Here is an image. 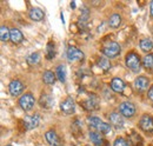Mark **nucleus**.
Masks as SVG:
<instances>
[{
	"mask_svg": "<svg viewBox=\"0 0 153 146\" xmlns=\"http://www.w3.org/2000/svg\"><path fill=\"white\" fill-rule=\"evenodd\" d=\"M30 18L34 21H41L44 19V12L40 8H32L30 11Z\"/></svg>",
	"mask_w": 153,
	"mask_h": 146,
	"instance_id": "obj_18",
	"label": "nucleus"
},
{
	"mask_svg": "<svg viewBox=\"0 0 153 146\" xmlns=\"http://www.w3.org/2000/svg\"><path fill=\"white\" fill-rule=\"evenodd\" d=\"M8 90H10V93L12 94V95H19L20 93L22 92L24 90V84L18 80V79H16V80H12L11 83H10V85H8Z\"/></svg>",
	"mask_w": 153,
	"mask_h": 146,
	"instance_id": "obj_11",
	"label": "nucleus"
},
{
	"mask_svg": "<svg viewBox=\"0 0 153 146\" xmlns=\"http://www.w3.org/2000/svg\"><path fill=\"white\" fill-rule=\"evenodd\" d=\"M60 109H61V111H62L65 114H71V113H73V112H74V109H76L74 100H73L71 97L66 98V99L61 103Z\"/></svg>",
	"mask_w": 153,
	"mask_h": 146,
	"instance_id": "obj_7",
	"label": "nucleus"
},
{
	"mask_svg": "<svg viewBox=\"0 0 153 146\" xmlns=\"http://www.w3.org/2000/svg\"><path fill=\"white\" fill-rule=\"evenodd\" d=\"M143 65L147 70H153V54H147L143 58Z\"/></svg>",
	"mask_w": 153,
	"mask_h": 146,
	"instance_id": "obj_25",
	"label": "nucleus"
},
{
	"mask_svg": "<svg viewBox=\"0 0 153 146\" xmlns=\"http://www.w3.org/2000/svg\"><path fill=\"white\" fill-rule=\"evenodd\" d=\"M11 40L13 44H20L24 40V36H22L21 31L18 28H12L11 30Z\"/></svg>",
	"mask_w": 153,
	"mask_h": 146,
	"instance_id": "obj_17",
	"label": "nucleus"
},
{
	"mask_svg": "<svg viewBox=\"0 0 153 146\" xmlns=\"http://www.w3.org/2000/svg\"><path fill=\"white\" fill-rule=\"evenodd\" d=\"M82 106L84 109L88 110V111H94L99 107V99L94 94H91L86 100L82 101Z\"/></svg>",
	"mask_w": 153,
	"mask_h": 146,
	"instance_id": "obj_6",
	"label": "nucleus"
},
{
	"mask_svg": "<svg viewBox=\"0 0 153 146\" xmlns=\"http://www.w3.org/2000/svg\"><path fill=\"white\" fill-rule=\"evenodd\" d=\"M24 124L27 130H33L39 125V115H26Z\"/></svg>",
	"mask_w": 153,
	"mask_h": 146,
	"instance_id": "obj_13",
	"label": "nucleus"
},
{
	"mask_svg": "<svg viewBox=\"0 0 153 146\" xmlns=\"http://www.w3.org/2000/svg\"><path fill=\"white\" fill-rule=\"evenodd\" d=\"M0 39L2 41H7L8 39H11V30L7 26H1V28H0Z\"/></svg>",
	"mask_w": 153,
	"mask_h": 146,
	"instance_id": "obj_24",
	"label": "nucleus"
},
{
	"mask_svg": "<svg viewBox=\"0 0 153 146\" xmlns=\"http://www.w3.org/2000/svg\"><path fill=\"white\" fill-rule=\"evenodd\" d=\"M98 66H99L101 70H104L105 72H107V71L111 70V63H110V60H108L107 58H105V57H100V58L98 59Z\"/></svg>",
	"mask_w": 153,
	"mask_h": 146,
	"instance_id": "obj_19",
	"label": "nucleus"
},
{
	"mask_svg": "<svg viewBox=\"0 0 153 146\" xmlns=\"http://www.w3.org/2000/svg\"><path fill=\"white\" fill-rule=\"evenodd\" d=\"M27 64L28 65H31V66H33V65H37L40 63V54L39 53H32V54H30L27 57Z\"/></svg>",
	"mask_w": 153,
	"mask_h": 146,
	"instance_id": "obj_27",
	"label": "nucleus"
},
{
	"mask_svg": "<svg viewBox=\"0 0 153 146\" xmlns=\"http://www.w3.org/2000/svg\"><path fill=\"white\" fill-rule=\"evenodd\" d=\"M90 139L96 146H105L107 144V142L105 140V138L100 132H96V131L90 132Z\"/></svg>",
	"mask_w": 153,
	"mask_h": 146,
	"instance_id": "obj_12",
	"label": "nucleus"
},
{
	"mask_svg": "<svg viewBox=\"0 0 153 146\" xmlns=\"http://www.w3.org/2000/svg\"><path fill=\"white\" fill-rule=\"evenodd\" d=\"M140 48L144 51V52H150L153 48V41L151 39H143L140 41Z\"/></svg>",
	"mask_w": 153,
	"mask_h": 146,
	"instance_id": "obj_21",
	"label": "nucleus"
},
{
	"mask_svg": "<svg viewBox=\"0 0 153 146\" xmlns=\"http://www.w3.org/2000/svg\"><path fill=\"white\" fill-rule=\"evenodd\" d=\"M110 123H111V125H113L117 128H121L124 126V119H123L121 114L115 113V112L110 114Z\"/></svg>",
	"mask_w": 153,
	"mask_h": 146,
	"instance_id": "obj_14",
	"label": "nucleus"
},
{
	"mask_svg": "<svg viewBox=\"0 0 153 146\" xmlns=\"http://www.w3.org/2000/svg\"><path fill=\"white\" fill-rule=\"evenodd\" d=\"M120 113L123 117L125 118H132L134 114H135V106H134L132 103L130 101H124L120 104Z\"/></svg>",
	"mask_w": 153,
	"mask_h": 146,
	"instance_id": "obj_4",
	"label": "nucleus"
},
{
	"mask_svg": "<svg viewBox=\"0 0 153 146\" xmlns=\"http://www.w3.org/2000/svg\"><path fill=\"white\" fill-rule=\"evenodd\" d=\"M147 95H149V98L151 99V100H153V86L149 90V93H147Z\"/></svg>",
	"mask_w": 153,
	"mask_h": 146,
	"instance_id": "obj_30",
	"label": "nucleus"
},
{
	"mask_svg": "<svg viewBox=\"0 0 153 146\" xmlns=\"http://www.w3.org/2000/svg\"><path fill=\"white\" fill-rule=\"evenodd\" d=\"M139 126L145 132H152L153 131V118L149 114H144L140 118Z\"/></svg>",
	"mask_w": 153,
	"mask_h": 146,
	"instance_id": "obj_5",
	"label": "nucleus"
},
{
	"mask_svg": "<svg viewBox=\"0 0 153 146\" xmlns=\"http://www.w3.org/2000/svg\"><path fill=\"white\" fill-rule=\"evenodd\" d=\"M121 52V47L118 42H114V41H111L108 42L104 48H102V53L106 55L107 58H115L120 54Z\"/></svg>",
	"mask_w": 153,
	"mask_h": 146,
	"instance_id": "obj_2",
	"label": "nucleus"
},
{
	"mask_svg": "<svg viewBox=\"0 0 153 146\" xmlns=\"http://www.w3.org/2000/svg\"><path fill=\"white\" fill-rule=\"evenodd\" d=\"M87 121H88V125H90V127H93L98 130V128L100 127V125L104 123L102 120H100L99 118H97V117H90V118H87Z\"/></svg>",
	"mask_w": 153,
	"mask_h": 146,
	"instance_id": "obj_26",
	"label": "nucleus"
},
{
	"mask_svg": "<svg viewBox=\"0 0 153 146\" xmlns=\"http://www.w3.org/2000/svg\"><path fill=\"white\" fill-rule=\"evenodd\" d=\"M56 75L61 83H65V80H66V67H65V65H59L58 66Z\"/></svg>",
	"mask_w": 153,
	"mask_h": 146,
	"instance_id": "obj_22",
	"label": "nucleus"
},
{
	"mask_svg": "<svg viewBox=\"0 0 153 146\" xmlns=\"http://www.w3.org/2000/svg\"><path fill=\"white\" fill-rule=\"evenodd\" d=\"M150 10H151V16L153 17V1H151V7H150Z\"/></svg>",
	"mask_w": 153,
	"mask_h": 146,
	"instance_id": "obj_32",
	"label": "nucleus"
},
{
	"mask_svg": "<svg viewBox=\"0 0 153 146\" xmlns=\"http://www.w3.org/2000/svg\"><path fill=\"white\" fill-rule=\"evenodd\" d=\"M133 138H135V134H132V136H131V139H133ZM134 145L139 146V145H138V140H137V139H135V143H134Z\"/></svg>",
	"mask_w": 153,
	"mask_h": 146,
	"instance_id": "obj_31",
	"label": "nucleus"
},
{
	"mask_svg": "<svg viewBox=\"0 0 153 146\" xmlns=\"http://www.w3.org/2000/svg\"><path fill=\"white\" fill-rule=\"evenodd\" d=\"M126 66L132 72H139L140 71V57L134 52L127 53V55H126Z\"/></svg>",
	"mask_w": 153,
	"mask_h": 146,
	"instance_id": "obj_1",
	"label": "nucleus"
},
{
	"mask_svg": "<svg viewBox=\"0 0 153 146\" xmlns=\"http://www.w3.org/2000/svg\"><path fill=\"white\" fill-rule=\"evenodd\" d=\"M45 138H46V140H47V143H48L50 145H52V146L62 145V143H61L60 138L58 137V134L54 131H52V130H50V131H47V132L45 133Z\"/></svg>",
	"mask_w": 153,
	"mask_h": 146,
	"instance_id": "obj_10",
	"label": "nucleus"
},
{
	"mask_svg": "<svg viewBox=\"0 0 153 146\" xmlns=\"http://www.w3.org/2000/svg\"><path fill=\"white\" fill-rule=\"evenodd\" d=\"M125 83L120 78H113L111 81V89L117 93H123L125 90Z\"/></svg>",
	"mask_w": 153,
	"mask_h": 146,
	"instance_id": "obj_15",
	"label": "nucleus"
},
{
	"mask_svg": "<svg viewBox=\"0 0 153 146\" xmlns=\"http://www.w3.org/2000/svg\"><path fill=\"white\" fill-rule=\"evenodd\" d=\"M120 24H121V17H120L119 14H112V16L110 17L108 25H110L111 27L117 28V27H119V26H120Z\"/></svg>",
	"mask_w": 153,
	"mask_h": 146,
	"instance_id": "obj_23",
	"label": "nucleus"
},
{
	"mask_svg": "<svg viewBox=\"0 0 153 146\" xmlns=\"http://www.w3.org/2000/svg\"><path fill=\"white\" fill-rule=\"evenodd\" d=\"M150 85V81L146 77H138L134 80V89L138 92H145Z\"/></svg>",
	"mask_w": 153,
	"mask_h": 146,
	"instance_id": "obj_8",
	"label": "nucleus"
},
{
	"mask_svg": "<svg viewBox=\"0 0 153 146\" xmlns=\"http://www.w3.org/2000/svg\"><path fill=\"white\" fill-rule=\"evenodd\" d=\"M56 55V51H54V44L53 42H48L47 44V47H46V58L48 60L53 59Z\"/></svg>",
	"mask_w": 153,
	"mask_h": 146,
	"instance_id": "obj_28",
	"label": "nucleus"
},
{
	"mask_svg": "<svg viewBox=\"0 0 153 146\" xmlns=\"http://www.w3.org/2000/svg\"><path fill=\"white\" fill-rule=\"evenodd\" d=\"M39 104H40V106H41V107H44V109H50V107L52 106V104H53V100H52L51 95H48V94L44 93V94L40 97Z\"/></svg>",
	"mask_w": 153,
	"mask_h": 146,
	"instance_id": "obj_16",
	"label": "nucleus"
},
{
	"mask_svg": "<svg viewBox=\"0 0 153 146\" xmlns=\"http://www.w3.org/2000/svg\"><path fill=\"white\" fill-rule=\"evenodd\" d=\"M7 146H12V145H7Z\"/></svg>",
	"mask_w": 153,
	"mask_h": 146,
	"instance_id": "obj_33",
	"label": "nucleus"
},
{
	"mask_svg": "<svg viewBox=\"0 0 153 146\" xmlns=\"http://www.w3.org/2000/svg\"><path fill=\"white\" fill-rule=\"evenodd\" d=\"M34 97L31 94V93H25L21 98L19 99V105L20 107L24 110V111H30V110L33 109L34 106Z\"/></svg>",
	"mask_w": 153,
	"mask_h": 146,
	"instance_id": "obj_3",
	"label": "nucleus"
},
{
	"mask_svg": "<svg viewBox=\"0 0 153 146\" xmlns=\"http://www.w3.org/2000/svg\"><path fill=\"white\" fill-rule=\"evenodd\" d=\"M67 58L70 61H78V60H82L84 59V53L76 48V47H73L71 46L68 50H67Z\"/></svg>",
	"mask_w": 153,
	"mask_h": 146,
	"instance_id": "obj_9",
	"label": "nucleus"
},
{
	"mask_svg": "<svg viewBox=\"0 0 153 146\" xmlns=\"http://www.w3.org/2000/svg\"><path fill=\"white\" fill-rule=\"evenodd\" d=\"M114 146H131V144L124 138H117L114 140Z\"/></svg>",
	"mask_w": 153,
	"mask_h": 146,
	"instance_id": "obj_29",
	"label": "nucleus"
},
{
	"mask_svg": "<svg viewBox=\"0 0 153 146\" xmlns=\"http://www.w3.org/2000/svg\"><path fill=\"white\" fill-rule=\"evenodd\" d=\"M56 77L57 75L52 72V71H46V72H44V74H42V80H44L45 84L52 85L56 81Z\"/></svg>",
	"mask_w": 153,
	"mask_h": 146,
	"instance_id": "obj_20",
	"label": "nucleus"
}]
</instances>
